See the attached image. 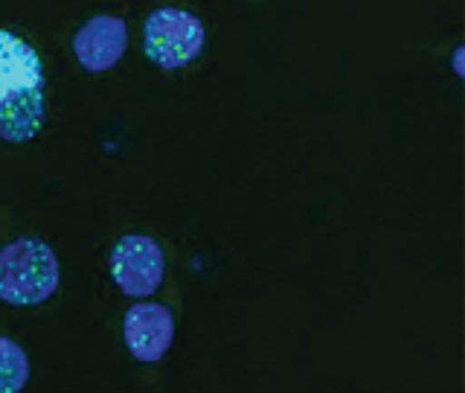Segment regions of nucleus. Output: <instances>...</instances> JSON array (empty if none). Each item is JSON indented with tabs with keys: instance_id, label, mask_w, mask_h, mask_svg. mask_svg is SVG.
<instances>
[{
	"instance_id": "f257e3e1",
	"label": "nucleus",
	"mask_w": 465,
	"mask_h": 393,
	"mask_svg": "<svg viewBox=\"0 0 465 393\" xmlns=\"http://www.w3.org/2000/svg\"><path fill=\"white\" fill-rule=\"evenodd\" d=\"M58 259L41 239L24 237L0 247V300L9 306H38L55 295Z\"/></svg>"
},
{
	"instance_id": "f03ea898",
	"label": "nucleus",
	"mask_w": 465,
	"mask_h": 393,
	"mask_svg": "<svg viewBox=\"0 0 465 393\" xmlns=\"http://www.w3.org/2000/svg\"><path fill=\"white\" fill-rule=\"evenodd\" d=\"M143 50L163 70L183 67L203 50V24L186 9H154L143 26Z\"/></svg>"
},
{
	"instance_id": "7ed1b4c3",
	"label": "nucleus",
	"mask_w": 465,
	"mask_h": 393,
	"mask_svg": "<svg viewBox=\"0 0 465 393\" xmlns=\"http://www.w3.org/2000/svg\"><path fill=\"white\" fill-rule=\"evenodd\" d=\"M111 277L128 297H149L163 286V247L145 233H128L111 251Z\"/></svg>"
},
{
	"instance_id": "20e7f679",
	"label": "nucleus",
	"mask_w": 465,
	"mask_h": 393,
	"mask_svg": "<svg viewBox=\"0 0 465 393\" xmlns=\"http://www.w3.org/2000/svg\"><path fill=\"white\" fill-rule=\"evenodd\" d=\"M125 344L137 361H160L174 338V317L163 303L140 300L125 312Z\"/></svg>"
},
{
	"instance_id": "39448f33",
	"label": "nucleus",
	"mask_w": 465,
	"mask_h": 393,
	"mask_svg": "<svg viewBox=\"0 0 465 393\" xmlns=\"http://www.w3.org/2000/svg\"><path fill=\"white\" fill-rule=\"evenodd\" d=\"M128 47V26L116 15H96L73 35V53L87 73L111 70Z\"/></svg>"
},
{
	"instance_id": "423d86ee",
	"label": "nucleus",
	"mask_w": 465,
	"mask_h": 393,
	"mask_svg": "<svg viewBox=\"0 0 465 393\" xmlns=\"http://www.w3.org/2000/svg\"><path fill=\"white\" fill-rule=\"evenodd\" d=\"M44 87L38 53L12 33L0 29V102Z\"/></svg>"
},
{
	"instance_id": "0eeeda50",
	"label": "nucleus",
	"mask_w": 465,
	"mask_h": 393,
	"mask_svg": "<svg viewBox=\"0 0 465 393\" xmlns=\"http://www.w3.org/2000/svg\"><path fill=\"white\" fill-rule=\"evenodd\" d=\"M44 116H47L44 87L4 99L0 102V140H6V143L33 140L44 126Z\"/></svg>"
},
{
	"instance_id": "6e6552de",
	"label": "nucleus",
	"mask_w": 465,
	"mask_h": 393,
	"mask_svg": "<svg viewBox=\"0 0 465 393\" xmlns=\"http://www.w3.org/2000/svg\"><path fill=\"white\" fill-rule=\"evenodd\" d=\"M29 378V358L21 344L0 335V393H21Z\"/></svg>"
}]
</instances>
